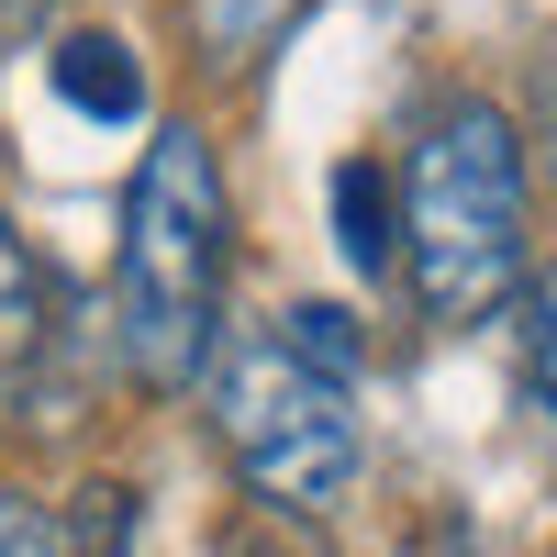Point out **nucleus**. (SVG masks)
<instances>
[{
	"label": "nucleus",
	"instance_id": "obj_1",
	"mask_svg": "<svg viewBox=\"0 0 557 557\" xmlns=\"http://www.w3.org/2000/svg\"><path fill=\"white\" fill-rule=\"evenodd\" d=\"M223 168L190 123H168L134 157L123 190V257H112V335L123 368L146 391H190L212 368V323H223Z\"/></svg>",
	"mask_w": 557,
	"mask_h": 557
},
{
	"label": "nucleus",
	"instance_id": "obj_2",
	"mask_svg": "<svg viewBox=\"0 0 557 557\" xmlns=\"http://www.w3.org/2000/svg\"><path fill=\"white\" fill-rule=\"evenodd\" d=\"M401 268L435 323H480L524 268V134L502 101H435L401 157Z\"/></svg>",
	"mask_w": 557,
	"mask_h": 557
},
{
	"label": "nucleus",
	"instance_id": "obj_3",
	"mask_svg": "<svg viewBox=\"0 0 557 557\" xmlns=\"http://www.w3.org/2000/svg\"><path fill=\"white\" fill-rule=\"evenodd\" d=\"M212 424H223V457L246 469V491L268 502V513H290V524L335 513V502L357 491V457H368L357 391H346V368L301 357L278 323L246 335V346H223V368H212Z\"/></svg>",
	"mask_w": 557,
	"mask_h": 557
},
{
	"label": "nucleus",
	"instance_id": "obj_4",
	"mask_svg": "<svg viewBox=\"0 0 557 557\" xmlns=\"http://www.w3.org/2000/svg\"><path fill=\"white\" fill-rule=\"evenodd\" d=\"M34 357H45V268H34V246L12 223H0V401L34 380Z\"/></svg>",
	"mask_w": 557,
	"mask_h": 557
},
{
	"label": "nucleus",
	"instance_id": "obj_5",
	"mask_svg": "<svg viewBox=\"0 0 557 557\" xmlns=\"http://www.w3.org/2000/svg\"><path fill=\"white\" fill-rule=\"evenodd\" d=\"M57 101H78L89 123H134L146 112V78H134V57L112 34H67L57 45Z\"/></svg>",
	"mask_w": 557,
	"mask_h": 557
},
{
	"label": "nucleus",
	"instance_id": "obj_6",
	"mask_svg": "<svg viewBox=\"0 0 557 557\" xmlns=\"http://www.w3.org/2000/svg\"><path fill=\"white\" fill-rule=\"evenodd\" d=\"M524 391H535L546 435H557V268L524 278Z\"/></svg>",
	"mask_w": 557,
	"mask_h": 557
},
{
	"label": "nucleus",
	"instance_id": "obj_7",
	"mask_svg": "<svg viewBox=\"0 0 557 557\" xmlns=\"http://www.w3.org/2000/svg\"><path fill=\"white\" fill-rule=\"evenodd\" d=\"M335 223H346V257L357 268H391V212H380V168H368V157L335 178Z\"/></svg>",
	"mask_w": 557,
	"mask_h": 557
},
{
	"label": "nucleus",
	"instance_id": "obj_8",
	"mask_svg": "<svg viewBox=\"0 0 557 557\" xmlns=\"http://www.w3.org/2000/svg\"><path fill=\"white\" fill-rule=\"evenodd\" d=\"M0 557H67L57 513H45L34 491H0Z\"/></svg>",
	"mask_w": 557,
	"mask_h": 557
},
{
	"label": "nucleus",
	"instance_id": "obj_9",
	"mask_svg": "<svg viewBox=\"0 0 557 557\" xmlns=\"http://www.w3.org/2000/svg\"><path fill=\"white\" fill-rule=\"evenodd\" d=\"M67 557H134V491H89L78 513V546Z\"/></svg>",
	"mask_w": 557,
	"mask_h": 557
},
{
	"label": "nucleus",
	"instance_id": "obj_10",
	"mask_svg": "<svg viewBox=\"0 0 557 557\" xmlns=\"http://www.w3.org/2000/svg\"><path fill=\"white\" fill-rule=\"evenodd\" d=\"M223 557H323V546H301V535H235Z\"/></svg>",
	"mask_w": 557,
	"mask_h": 557
}]
</instances>
